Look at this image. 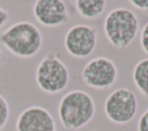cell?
<instances>
[{
    "label": "cell",
    "mask_w": 148,
    "mask_h": 131,
    "mask_svg": "<svg viewBox=\"0 0 148 131\" xmlns=\"http://www.w3.org/2000/svg\"><path fill=\"white\" fill-rule=\"evenodd\" d=\"M96 111L92 97L82 90L67 92L59 101L58 116L66 131H76L86 126Z\"/></svg>",
    "instance_id": "1"
},
{
    "label": "cell",
    "mask_w": 148,
    "mask_h": 131,
    "mask_svg": "<svg viewBox=\"0 0 148 131\" xmlns=\"http://www.w3.org/2000/svg\"><path fill=\"white\" fill-rule=\"evenodd\" d=\"M0 43L13 55L29 59L42 48L43 37L37 25L28 21H20L0 33Z\"/></svg>",
    "instance_id": "2"
},
{
    "label": "cell",
    "mask_w": 148,
    "mask_h": 131,
    "mask_svg": "<svg viewBox=\"0 0 148 131\" xmlns=\"http://www.w3.org/2000/svg\"><path fill=\"white\" fill-rule=\"evenodd\" d=\"M103 29L108 41L113 47L123 49L135 39L139 31V20L131 9L118 7L108 13Z\"/></svg>",
    "instance_id": "3"
},
{
    "label": "cell",
    "mask_w": 148,
    "mask_h": 131,
    "mask_svg": "<svg viewBox=\"0 0 148 131\" xmlns=\"http://www.w3.org/2000/svg\"><path fill=\"white\" fill-rule=\"evenodd\" d=\"M35 80L43 92L57 94L68 85L69 70L59 55L47 54L36 67Z\"/></svg>",
    "instance_id": "4"
},
{
    "label": "cell",
    "mask_w": 148,
    "mask_h": 131,
    "mask_svg": "<svg viewBox=\"0 0 148 131\" xmlns=\"http://www.w3.org/2000/svg\"><path fill=\"white\" fill-rule=\"evenodd\" d=\"M138 111V99L134 92L127 87L112 91L104 102V113L114 124L130 123Z\"/></svg>",
    "instance_id": "5"
},
{
    "label": "cell",
    "mask_w": 148,
    "mask_h": 131,
    "mask_svg": "<svg viewBox=\"0 0 148 131\" xmlns=\"http://www.w3.org/2000/svg\"><path fill=\"white\" fill-rule=\"evenodd\" d=\"M81 77L87 86L96 90H106L117 82L118 69L111 59L98 56L89 60L83 66Z\"/></svg>",
    "instance_id": "6"
},
{
    "label": "cell",
    "mask_w": 148,
    "mask_h": 131,
    "mask_svg": "<svg viewBox=\"0 0 148 131\" xmlns=\"http://www.w3.org/2000/svg\"><path fill=\"white\" fill-rule=\"evenodd\" d=\"M97 45V29L88 24H76L68 29L64 37L66 52L76 59L89 56Z\"/></svg>",
    "instance_id": "7"
},
{
    "label": "cell",
    "mask_w": 148,
    "mask_h": 131,
    "mask_svg": "<svg viewBox=\"0 0 148 131\" xmlns=\"http://www.w3.org/2000/svg\"><path fill=\"white\" fill-rule=\"evenodd\" d=\"M32 13L37 22L47 28L64 25L69 20V11L62 0H37Z\"/></svg>",
    "instance_id": "8"
},
{
    "label": "cell",
    "mask_w": 148,
    "mask_h": 131,
    "mask_svg": "<svg viewBox=\"0 0 148 131\" xmlns=\"http://www.w3.org/2000/svg\"><path fill=\"white\" fill-rule=\"evenodd\" d=\"M16 131H57L52 114L44 107L30 106L16 120Z\"/></svg>",
    "instance_id": "9"
},
{
    "label": "cell",
    "mask_w": 148,
    "mask_h": 131,
    "mask_svg": "<svg viewBox=\"0 0 148 131\" xmlns=\"http://www.w3.org/2000/svg\"><path fill=\"white\" fill-rule=\"evenodd\" d=\"M75 9L83 18L92 20L103 14L106 7L105 0H76L74 2Z\"/></svg>",
    "instance_id": "10"
},
{
    "label": "cell",
    "mask_w": 148,
    "mask_h": 131,
    "mask_svg": "<svg viewBox=\"0 0 148 131\" xmlns=\"http://www.w3.org/2000/svg\"><path fill=\"white\" fill-rule=\"evenodd\" d=\"M133 83L140 93L148 97V57L140 60L133 68Z\"/></svg>",
    "instance_id": "11"
},
{
    "label": "cell",
    "mask_w": 148,
    "mask_h": 131,
    "mask_svg": "<svg viewBox=\"0 0 148 131\" xmlns=\"http://www.w3.org/2000/svg\"><path fill=\"white\" fill-rule=\"evenodd\" d=\"M9 115H10L9 105L6 100V98L2 94H0V130H2L5 128V125L7 124V122L9 120Z\"/></svg>",
    "instance_id": "12"
},
{
    "label": "cell",
    "mask_w": 148,
    "mask_h": 131,
    "mask_svg": "<svg viewBox=\"0 0 148 131\" xmlns=\"http://www.w3.org/2000/svg\"><path fill=\"white\" fill-rule=\"evenodd\" d=\"M140 45L145 53L148 54V22L143 25L140 33Z\"/></svg>",
    "instance_id": "13"
},
{
    "label": "cell",
    "mask_w": 148,
    "mask_h": 131,
    "mask_svg": "<svg viewBox=\"0 0 148 131\" xmlns=\"http://www.w3.org/2000/svg\"><path fill=\"white\" fill-rule=\"evenodd\" d=\"M136 130L138 131H148V107L141 114V116L138 121V124H136Z\"/></svg>",
    "instance_id": "14"
},
{
    "label": "cell",
    "mask_w": 148,
    "mask_h": 131,
    "mask_svg": "<svg viewBox=\"0 0 148 131\" xmlns=\"http://www.w3.org/2000/svg\"><path fill=\"white\" fill-rule=\"evenodd\" d=\"M130 5L140 10H148V0H130Z\"/></svg>",
    "instance_id": "15"
},
{
    "label": "cell",
    "mask_w": 148,
    "mask_h": 131,
    "mask_svg": "<svg viewBox=\"0 0 148 131\" xmlns=\"http://www.w3.org/2000/svg\"><path fill=\"white\" fill-rule=\"evenodd\" d=\"M9 20V14L6 9H3L1 6H0V29L7 23V21Z\"/></svg>",
    "instance_id": "16"
},
{
    "label": "cell",
    "mask_w": 148,
    "mask_h": 131,
    "mask_svg": "<svg viewBox=\"0 0 148 131\" xmlns=\"http://www.w3.org/2000/svg\"><path fill=\"white\" fill-rule=\"evenodd\" d=\"M1 61H2V52L0 49V64H1Z\"/></svg>",
    "instance_id": "17"
},
{
    "label": "cell",
    "mask_w": 148,
    "mask_h": 131,
    "mask_svg": "<svg viewBox=\"0 0 148 131\" xmlns=\"http://www.w3.org/2000/svg\"><path fill=\"white\" fill-rule=\"evenodd\" d=\"M91 131H96V130H91Z\"/></svg>",
    "instance_id": "18"
}]
</instances>
